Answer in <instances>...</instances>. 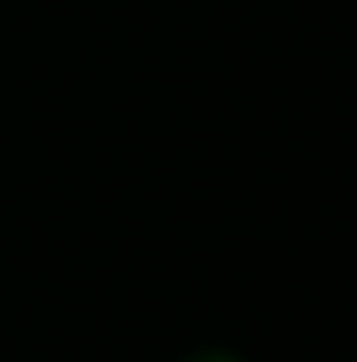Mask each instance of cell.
Wrapping results in <instances>:
<instances>
[{
    "label": "cell",
    "instance_id": "1",
    "mask_svg": "<svg viewBox=\"0 0 357 362\" xmlns=\"http://www.w3.org/2000/svg\"><path fill=\"white\" fill-rule=\"evenodd\" d=\"M194 362H231V357H194Z\"/></svg>",
    "mask_w": 357,
    "mask_h": 362
}]
</instances>
